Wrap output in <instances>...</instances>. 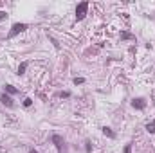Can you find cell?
<instances>
[{"label": "cell", "instance_id": "obj_1", "mask_svg": "<svg viewBox=\"0 0 155 153\" xmlns=\"http://www.w3.org/2000/svg\"><path fill=\"white\" fill-rule=\"evenodd\" d=\"M87 9H88V2H81V4L76 7V18H78V20H83L85 15H87Z\"/></svg>", "mask_w": 155, "mask_h": 153}, {"label": "cell", "instance_id": "obj_2", "mask_svg": "<svg viewBox=\"0 0 155 153\" xmlns=\"http://www.w3.org/2000/svg\"><path fill=\"white\" fill-rule=\"evenodd\" d=\"M25 29H27V25H25V24H15V25L11 27V31H9V38L16 36L18 33H22V31H25Z\"/></svg>", "mask_w": 155, "mask_h": 153}, {"label": "cell", "instance_id": "obj_3", "mask_svg": "<svg viewBox=\"0 0 155 153\" xmlns=\"http://www.w3.org/2000/svg\"><path fill=\"white\" fill-rule=\"evenodd\" d=\"M132 106L137 108V110H142L144 106H146V101H144V99H135V101L132 103Z\"/></svg>", "mask_w": 155, "mask_h": 153}, {"label": "cell", "instance_id": "obj_4", "mask_svg": "<svg viewBox=\"0 0 155 153\" xmlns=\"http://www.w3.org/2000/svg\"><path fill=\"white\" fill-rule=\"evenodd\" d=\"M0 101H2V105H6V106H13V99L9 96H6V94L0 96Z\"/></svg>", "mask_w": 155, "mask_h": 153}, {"label": "cell", "instance_id": "obj_5", "mask_svg": "<svg viewBox=\"0 0 155 153\" xmlns=\"http://www.w3.org/2000/svg\"><path fill=\"white\" fill-rule=\"evenodd\" d=\"M53 142L58 146V150L63 153V148H61V142H63V140H61V137H60V135H53Z\"/></svg>", "mask_w": 155, "mask_h": 153}, {"label": "cell", "instance_id": "obj_6", "mask_svg": "<svg viewBox=\"0 0 155 153\" xmlns=\"http://www.w3.org/2000/svg\"><path fill=\"white\" fill-rule=\"evenodd\" d=\"M27 65H29L27 61H24V63H20V67H18V76H20V74H24L25 70H27Z\"/></svg>", "mask_w": 155, "mask_h": 153}, {"label": "cell", "instance_id": "obj_7", "mask_svg": "<svg viewBox=\"0 0 155 153\" xmlns=\"http://www.w3.org/2000/svg\"><path fill=\"white\" fill-rule=\"evenodd\" d=\"M6 92H7V94H16L18 90H16L13 85H6Z\"/></svg>", "mask_w": 155, "mask_h": 153}, {"label": "cell", "instance_id": "obj_8", "mask_svg": "<svg viewBox=\"0 0 155 153\" xmlns=\"http://www.w3.org/2000/svg\"><path fill=\"white\" fill-rule=\"evenodd\" d=\"M146 130L150 131V133H153V131H155V121H151V122H148V124H146Z\"/></svg>", "mask_w": 155, "mask_h": 153}, {"label": "cell", "instance_id": "obj_9", "mask_svg": "<svg viewBox=\"0 0 155 153\" xmlns=\"http://www.w3.org/2000/svg\"><path fill=\"white\" fill-rule=\"evenodd\" d=\"M103 133H105L107 137H114V131H112L110 128H107V126H105V128H103Z\"/></svg>", "mask_w": 155, "mask_h": 153}, {"label": "cell", "instance_id": "obj_10", "mask_svg": "<svg viewBox=\"0 0 155 153\" xmlns=\"http://www.w3.org/2000/svg\"><path fill=\"white\" fill-rule=\"evenodd\" d=\"M74 83H76V85H81V83H85V79H83V78H76Z\"/></svg>", "mask_w": 155, "mask_h": 153}, {"label": "cell", "instance_id": "obj_11", "mask_svg": "<svg viewBox=\"0 0 155 153\" xmlns=\"http://www.w3.org/2000/svg\"><path fill=\"white\" fill-rule=\"evenodd\" d=\"M7 18V13L6 11H0V22H2V20H6Z\"/></svg>", "mask_w": 155, "mask_h": 153}, {"label": "cell", "instance_id": "obj_12", "mask_svg": "<svg viewBox=\"0 0 155 153\" xmlns=\"http://www.w3.org/2000/svg\"><path fill=\"white\" fill-rule=\"evenodd\" d=\"M121 38H125V40H130V38H132V34H130V33H123V34H121Z\"/></svg>", "mask_w": 155, "mask_h": 153}, {"label": "cell", "instance_id": "obj_13", "mask_svg": "<svg viewBox=\"0 0 155 153\" xmlns=\"http://www.w3.org/2000/svg\"><path fill=\"white\" fill-rule=\"evenodd\" d=\"M31 103H33V99H29V97H27V99L24 101V106H31Z\"/></svg>", "mask_w": 155, "mask_h": 153}, {"label": "cell", "instance_id": "obj_14", "mask_svg": "<svg viewBox=\"0 0 155 153\" xmlns=\"http://www.w3.org/2000/svg\"><path fill=\"white\" fill-rule=\"evenodd\" d=\"M125 153H132V146H130V144H128V146L125 148Z\"/></svg>", "mask_w": 155, "mask_h": 153}, {"label": "cell", "instance_id": "obj_15", "mask_svg": "<svg viewBox=\"0 0 155 153\" xmlns=\"http://www.w3.org/2000/svg\"><path fill=\"white\" fill-rule=\"evenodd\" d=\"M31 153H38V151H34V150H33V151H31Z\"/></svg>", "mask_w": 155, "mask_h": 153}]
</instances>
